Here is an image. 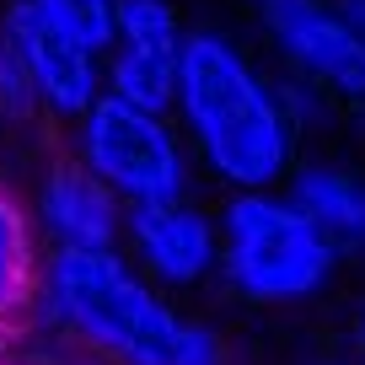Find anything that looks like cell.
<instances>
[{
  "label": "cell",
  "instance_id": "cell-1",
  "mask_svg": "<svg viewBox=\"0 0 365 365\" xmlns=\"http://www.w3.org/2000/svg\"><path fill=\"white\" fill-rule=\"evenodd\" d=\"M38 296L108 365H226L215 333L182 317L118 247H48Z\"/></svg>",
  "mask_w": 365,
  "mask_h": 365
},
{
  "label": "cell",
  "instance_id": "cell-2",
  "mask_svg": "<svg viewBox=\"0 0 365 365\" xmlns=\"http://www.w3.org/2000/svg\"><path fill=\"white\" fill-rule=\"evenodd\" d=\"M172 113L194 156L231 188H269L290 172L296 124H290L279 86L215 27H194L182 38Z\"/></svg>",
  "mask_w": 365,
  "mask_h": 365
},
{
  "label": "cell",
  "instance_id": "cell-3",
  "mask_svg": "<svg viewBox=\"0 0 365 365\" xmlns=\"http://www.w3.org/2000/svg\"><path fill=\"white\" fill-rule=\"evenodd\" d=\"M215 237L231 290L263 301V307L317 296L339 263V247L301 215V205H290V194H269V188H237Z\"/></svg>",
  "mask_w": 365,
  "mask_h": 365
},
{
  "label": "cell",
  "instance_id": "cell-4",
  "mask_svg": "<svg viewBox=\"0 0 365 365\" xmlns=\"http://www.w3.org/2000/svg\"><path fill=\"white\" fill-rule=\"evenodd\" d=\"M76 161L118 205L188 199V145L172 113L124 103L113 91H103L76 118Z\"/></svg>",
  "mask_w": 365,
  "mask_h": 365
},
{
  "label": "cell",
  "instance_id": "cell-5",
  "mask_svg": "<svg viewBox=\"0 0 365 365\" xmlns=\"http://www.w3.org/2000/svg\"><path fill=\"white\" fill-rule=\"evenodd\" d=\"M0 65H6V108L27 97L43 113L76 124L103 97V59L54 22H43L27 0H11L0 16Z\"/></svg>",
  "mask_w": 365,
  "mask_h": 365
},
{
  "label": "cell",
  "instance_id": "cell-6",
  "mask_svg": "<svg viewBox=\"0 0 365 365\" xmlns=\"http://www.w3.org/2000/svg\"><path fill=\"white\" fill-rule=\"evenodd\" d=\"M258 22L301 81L344 103H365V38L333 0H258Z\"/></svg>",
  "mask_w": 365,
  "mask_h": 365
},
{
  "label": "cell",
  "instance_id": "cell-7",
  "mask_svg": "<svg viewBox=\"0 0 365 365\" xmlns=\"http://www.w3.org/2000/svg\"><path fill=\"white\" fill-rule=\"evenodd\" d=\"M182 38H188V27H182L172 0H118L113 43L103 54V91L172 113Z\"/></svg>",
  "mask_w": 365,
  "mask_h": 365
},
{
  "label": "cell",
  "instance_id": "cell-8",
  "mask_svg": "<svg viewBox=\"0 0 365 365\" xmlns=\"http://www.w3.org/2000/svg\"><path fill=\"white\" fill-rule=\"evenodd\" d=\"M118 242L129 247V263L150 285H199L220 263L215 220L188 199H161V205H124V231Z\"/></svg>",
  "mask_w": 365,
  "mask_h": 365
},
{
  "label": "cell",
  "instance_id": "cell-9",
  "mask_svg": "<svg viewBox=\"0 0 365 365\" xmlns=\"http://www.w3.org/2000/svg\"><path fill=\"white\" fill-rule=\"evenodd\" d=\"M38 226L54 247H118L124 205L81 161H59L38 182Z\"/></svg>",
  "mask_w": 365,
  "mask_h": 365
},
{
  "label": "cell",
  "instance_id": "cell-10",
  "mask_svg": "<svg viewBox=\"0 0 365 365\" xmlns=\"http://www.w3.org/2000/svg\"><path fill=\"white\" fill-rule=\"evenodd\" d=\"M290 205H301V215L333 242V247H365V178L344 167H301L290 178Z\"/></svg>",
  "mask_w": 365,
  "mask_h": 365
},
{
  "label": "cell",
  "instance_id": "cell-11",
  "mask_svg": "<svg viewBox=\"0 0 365 365\" xmlns=\"http://www.w3.org/2000/svg\"><path fill=\"white\" fill-rule=\"evenodd\" d=\"M38 274H43V252H38L33 220L11 194H0V333H11L33 312Z\"/></svg>",
  "mask_w": 365,
  "mask_h": 365
},
{
  "label": "cell",
  "instance_id": "cell-12",
  "mask_svg": "<svg viewBox=\"0 0 365 365\" xmlns=\"http://www.w3.org/2000/svg\"><path fill=\"white\" fill-rule=\"evenodd\" d=\"M43 22H54L59 33H70L81 48L103 59L113 43V22H118V0H27Z\"/></svg>",
  "mask_w": 365,
  "mask_h": 365
},
{
  "label": "cell",
  "instance_id": "cell-13",
  "mask_svg": "<svg viewBox=\"0 0 365 365\" xmlns=\"http://www.w3.org/2000/svg\"><path fill=\"white\" fill-rule=\"evenodd\" d=\"M333 6H339V11H344V22H349L354 33L365 38V0H333Z\"/></svg>",
  "mask_w": 365,
  "mask_h": 365
},
{
  "label": "cell",
  "instance_id": "cell-14",
  "mask_svg": "<svg viewBox=\"0 0 365 365\" xmlns=\"http://www.w3.org/2000/svg\"><path fill=\"white\" fill-rule=\"evenodd\" d=\"M0 108H6V65H0Z\"/></svg>",
  "mask_w": 365,
  "mask_h": 365
},
{
  "label": "cell",
  "instance_id": "cell-15",
  "mask_svg": "<svg viewBox=\"0 0 365 365\" xmlns=\"http://www.w3.org/2000/svg\"><path fill=\"white\" fill-rule=\"evenodd\" d=\"M360 349H365V317H360Z\"/></svg>",
  "mask_w": 365,
  "mask_h": 365
}]
</instances>
